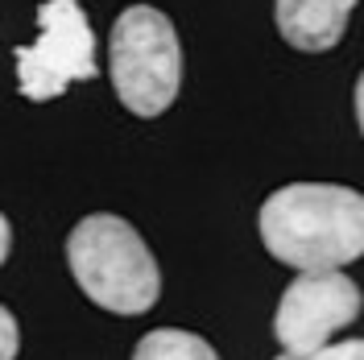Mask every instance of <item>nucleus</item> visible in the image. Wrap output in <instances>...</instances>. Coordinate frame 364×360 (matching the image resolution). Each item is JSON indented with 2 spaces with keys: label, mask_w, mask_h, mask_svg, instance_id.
<instances>
[{
  "label": "nucleus",
  "mask_w": 364,
  "mask_h": 360,
  "mask_svg": "<svg viewBox=\"0 0 364 360\" xmlns=\"http://www.w3.org/2000/svg\"><path fill=\"white\" fill-rule=\"evenodd\" d=\"M261 245L298 273L343 270L364 257V195L336 182H290L257 211Z\"/></svg>",
  "instance_id": "nucleus-1"
},
{
  "label": "nucleus",
  "mask_w": 364,
  "mask_h": 360,
  "mask_svg": "<svg viewBox=\"0 0 364 360\" xmlns=\"http://www.w3.org/2000/svg\"><path fill=\"white\" fill-rule=\"evenodd\" d=\"M67 265L79 290L112 315H145L161 294L154 253L120 216H83L67 236Z\"/></svg>",
  "instance_id": "nucleus-2"
},
{
  "label": "nucleus",
  "mask_w": 364,
  "mask_h": 360,
  "mask_svg": "<svg viewBox=\"0 0 364 360\" xmlns=\"http://www.w3.org/2000/svg\"><path fill=\"white\" fill-rule=\"evenodd\" d=\"M108 75L120 104L133 116H161L182 88V46L166 13L133 4L112 21Z\"/></svg>",
  "instance_id": "nucleus-3"
},
{
  "label": "nucleus",
  "mask_w": 364,
  "mask_h": 360,
  "mask_svg": "<svg viewBox=\"0 0 364 360\" xmlns=\"http://www.w3.org/2000/svg\"><path fill=\"white\" fill-rule=\"evenodd\" d=\"M95 33L79 0H46L38 9V42L17 46L21 95L46 104L79 79H95Z\"/></svg>",
  "instance_id": "nucleus-4"
},
{
  "label": "nucleus",
  "mask_w": 364,
  "mask_h": 360,
  "mask_svg": "<svg viewBox=\"0 0 364 360\" xmlns=\"http://www.w3.org/2000/svg\"><path fill=\"white\" fill-rule=\"evenodd\" d=\"M356 315H360V286L343 270L298 273L282 290L273 336L282 344V352L306 356V352L327 348L343 327H352Z\"/></svg>",
  "instance_id": "nucleus-5"
},
{
  "label": "nucleus",
  "mask_w": 364,
  "mask_h": 360,
  "mask_svg": "<svg viewBox=\"0 0 364 360\" xmlns=\"http://www.w3.org/2000/svg\"><path fill=\"white\" fill-rule=\"evenodd\" d=\"M356 0H273V21L286 42L302 54H323L340 46Z\"/></svg>",
  "instance_id": "nucleus-6"
},
{
  "label": "nucleus",
  "mask_w": 364,
  "mask_h": 360,
  "mask_svg": "<svg viewBox=\"0 0 364 360\" xmlns=\"http://www.w3.org/2000/svg\"><path fill=\"white\" fill-rule=\"evenodd\" d=\"M133 360H220L215 348L195 332H178V327H158L149 336L136 339Z\"/></svg>",
  "instance_id": "nucleus-7"
},
{
  "label": "nucleus",
  "mask_w": 364,
  "mask_h": 360,
  "mask_svg": "<svg viewBox=\"0 0 364 360\" xmlns=\"http://www.w3.org/2000/svg\"><path fill=\"white\" fill-rule=\"evenodd\" d=\"M277 360H364V339H340V344H327L318 352L294 356V352H282Z\"/></svg>",
  "instance_id": "nucleus-8"
},
{
  "label": "nucleus",
  "mask_w": 364,
  "mask_h": 360,
  "mask_svg": "<svg viewBox=\"0 0 364 360\" xmlns=\"http://www.w3.org/2000/svg\"><path fill=\"white\" fill-rule=\"evenodd\" d=\"M0 323H4V352H0V356H4V360H17V319H13V311H4V315H0Z\"/></svg>",
  "instance_id": "nucleus-9"
},
{
  "label": "nucleus",
  "mask_w": 364,
  "mask_h": 360,
  "mask_svg": "<svg viewBox=\"0 0 364 360\" xmlns=\"http://www.w3.org/2000/svg\"><path fill=\"white\" fill-rule=\"evenodd\" d=\"M356 125H360V133H364V70H360V79H356Z\"/></svg>",
  "instance_id": "nucleus-10"
}]
</instances>
